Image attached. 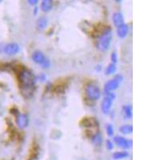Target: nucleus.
Listing matches in <instances>:
<instances>
[{"mask_svg":"<svg viewBox=\"0 0 160 160\" xmlns=\"http://www.w3.org/2000/svg\"><path fill=\"white\" fill-rule=\"evenodd\" d=\"M18 82L22 95L26 98L31 97L35 90L36 79L34 73L25 66L19 68L18 72Z\"/></svg>","mask_w":160,"mask_h":160,"instance_id":"nucleus-1","label":"nucleus"},{"mask_svg":"<svg viewBox=\"0 0 160 160\" xmlns=\"http://www.w3.org/2000/svg\"><path fill=\"white\" fill-rule=\"evenodd\" d=\"M112 40V32L110 26H107L102 30L97 39V47L100 51H106L109 49Z\"/></svg>","mask_w":160,"mask_h":160,"instance_id":"nucleus-2","label":"nucleus"},{"mask_svg":"<svg viewBox=\"0 0 160 160\" xmlns=\"http://www.w3.org/2000/svg\"><path fill=\"white\" fill-rule=\"evenodd\" d=\"M85 96L90 101H97L101 97V90L98 84L89 83L85 87Z\"/></svg>","mask_w":160,"mask_h":160,"instance_id":"nucleus-3","label":"nucleus"},{"mask_svg":"<svg viewBox=\"0 0 160 160\" xmlns=\"http://www.w3.org/2000/svg\"><path fill=\"white\" fill-rule=\"evenodd\" d=\"M32 59L35 63L39 64L43 67L47 68L51 65L49 59L45 56L43 53L40 51H35L32 54Z\"/></svg>","mask_w":160,"mask_h":160,"instance_id":"nucleus-4","label":"nucleus"},{"mask_svg":"<svg viewBox=\"0 0 160 160\" xmlns=\"http://www.w3.org/2000/svg\"><path fill=\"white\" fill-rule=\"evenodd\" d=\"M115 99V94L113 92H109L106 94L102 102V106H101V109H102V111L104 114L109 113Z\"/></svg>","mask_w":160,"mask_h":160,"instance_id":"nucleus-5","label":"nucleus"},{"mask_svg":"<svg viewBox=\"0 0 160 160\" xmlns=\"http://www.w3.org/2000/svg\"><path fill=\"white\" fill-rule=\"evenodd\" d=\"M122 81V76L118 75L115 76L114 79H111V80L107 82V83H105V85H104V91L106 92V94L116 90V89L119 87V85H120Z\"/></svg>","mask_w":160,"mask_h":160,"instance_id":"nucleus-6","label":"nucleus"},{"mask_svg":"<svg viewBox=\"0 0 160 160\" xmlns=\"http://www.w3.org/2000/svg\"><path fill=\"white\" fill-rule=\"evenodd\" d=\"M80 125L86 128H98V122L93 117H85L80 122Z\"/></svg>","mask_w":160,"mask_h":160,"instance_id":"nucleus-7","label":"nucleus"},{"mask_svg":"<svg viewBox=\"0 0 160 160\" xmlns=\"http://www.w3.org/2000/svg\"><path fill=\"white\" fill-rule=\"evenodd\" d=\"M15 122L16 125L21 129L26 127L29 124V118L27 115L26 114H18L16 115V119H15Z\"/></svg>","mask_w":160,"mask_h":160,"instance_id":"nucleus-8","label":"nucleus"},{"mask_svg":"<svg viewBox=\"0 0 160 160\" xmlns=\"http://www.w3.org/2000/svg\"><path fill=\"white\" fill-rule=\"evenodd\" d=\"M114 141L119 147H122L123 149H128L131 146V141L126 139V138L122 137V136H115Z\"/></svg>","mask_w":160,"mask_h":160,"instance_id":"nucleus-9","label":"nucleus"},{"mask_svg":"<svg viewBox=\"0 0 160 160\" xmlns=\"http://www.w3.org/2000/svg\"><path fill=\"white\" fill-rule=\"evenodd\" d=\"M20 47L15 43H9L4 47V52L6 53L8 55H15L19 52Z\"/></svg>","mask_w":160,"mask_h":160,"instance_id":"nucleus-10","label":"nucleus"},{"mask_svg":"<svg viewBox=\"0 0 160 160\" xmlns=\"http://www.w3.org/2000/svg\"><path fill=\"white\" fill-rule=\"evenodd\" d=\"M128 31H129V27L125 23L118 26V28H117V34L119 38H126L128 34Z\"/></svg>","mask_w":160,"mask_h":160,"instance_id":"nucleus-11","label":"nucleus"},{"mask_svg":"<svg viewBox=\"0 0 160 160\" xmlns=\"http://www.w3.org/2000/svg\"><path fill=\"white\" fill-rule=\"evenodd\" d=\"M112 21H113L114 24H115L117 27L121 26V25L124 24V19H123V16H122V15L120 12H116V13L113 14Z\"/></svg>","mask_w":160,"mask_h":160,"instance_id":"nucleus-12","label":"nucleus"},{"mask_svg":"<svg viewBox=\"0 0 160 160\" xmlns=\"http://www.w3.org/2000/svg\"><path fill=\"white\" fill-rule=\"evenodd\" d=\"M47 24H48V20L45 16L40 17L37 20V28L39 30H43L45 28H47Z\"/></svg>","mask_w":160,"mask_h":160,"instance_id":"nucleus-13","label":"nucleus"},{"mask_svg":"<svg viewBox=\"0 0 160 160\" xmlns=\"http://www.w3.org/2000/svg\"><path fill=\"white\" fill-rule=\"evenodd\" d=\"M53 7V2L51 0H43L42 1L41 10L43 12H48L51 11Z\"/></svg>","mask_w":160,"mask_h":160,"instance_id":"nucleus-14","label":"nucleus"},{"mask_svg":"<svg viewBox=\"0 0 160 160\" xmlns=\"http://www.w3.org/2000/svg\"><path fill=\"white\" fill-rule=\"evenodd\" d=\"M114 159H122V158H127L129 156V154L126 151H117L113 154Z\"/></svg>","mask_w":160,"mask_h":160,"instance_id":"nucleus-15","label":"nucleus"},{"mask_svg":"<svg viewBox=\"0 0 160 160\" xmlns=\"http://www.w3.org/2000/svg\"><path fill=\"white\" fill-rule=\"evenodd\" d=\"M119 130H120V132L122 133V134L128 135L132 133V131H133V127H132L131 125L126 124L120 126V127H119Z\"/></svg>","mask_w":160,"mask_h":160,"instance_id":"nucleus-16","label":"nucleus"},{"mask_svg":"<svg viewBox=\"0 0 160 160\" xmlns=\"http://www.w3.org/2000/svg\"><path fill=\"white\" fill-rule=\"evenodd\" d=\"M122 110H123L125 116H126V118H128V119H130L132 117V108L131 107H130V105L123 106Z\"/></svg>","mask_w":160,"mask_h":160,"instance_id":"nucleus-17","label":"nucleus"},{"mask_svg":"<svg viewBox=\"0 0 160 160\" xmlns=\"http://www.w3.org/2000/svg\"><path fill=\"white\" fill-rule=\"evenodd\" d=\"M116 71V65L115 63H111L108 65L107 67L106 68L105 74L106 75H111Z\"/></svg>","mask_w":160,"mask_h":160,"instance_id":"nucleus-18","label":"nucleus"},{"mask_svg":"<svg viewBox=\"0 0 160 160\" xmlns=\"http://www.w3.org/2000/svg\"><path fill=\"white\" fill-rule=\"evenodd\" d=\"M91 139H92L93 143L96 145H99L101 142H102V136L99 133H95L93 135H91Z\"/></svg>","mask_w":160,"mask_h":160,"instance_id":"nucleus-19","label":"nucleus"},{"mask_svg":"<svg viewBox=\"0 0 160 160\" xmlns=\"http://www.w3.org/2000/svg\"><path fill=\"white\" fill-rule=\"evenodd\" d=\"M106 130L108 136H112L114 135V128L111 124H107L106 126Z\"/></svg>","mask_w":160,"mask_h":160,"instance_id":"nucleus-20","label":"nucleus"},{"mask_svg":"<svg viewBox=\"0 0 160 160\" xmlns=\"http://www.w3.org/2000/svg\"><path fill=\"white\" fill-rule=\"evenodd\" d=\"M111 61L113 62V63H116L117 62V60H118V56H117V54L116 52H112V54H111Z\"/></svg>","mask_w":160,"mask_h":160,"instance_id":"nucleus-21","label":"nucleus"},{"mask_svg":"<svg viewBox=\"0 0 160 160\" xmlns=\"http://www.w3.org/2000/svg\"><path fill=\"white\" fill-rule=\"evenodd\" d=\"M107 148L109 149V150H111L113 148V144L110 140H107Z\"/></svg>","mask_w":160,"mask_h":160,"instance_id":"nucleus-22","label":"nucleus"},{"mask_svg":"<svg viewBox=\"0 0 160 160\" xmlns=\"http://www.w3.org/2000/svg\"><path fill=\"white\" fill-rule=\"evenodd\" d=\"M28 2L30 4V5H36L39 2L37 1V0H29Z\"/></svg>","mask_w":160,"mask_h":160,"instance_id":"nucleus-23","label":"nucleus"}]
</instances>
